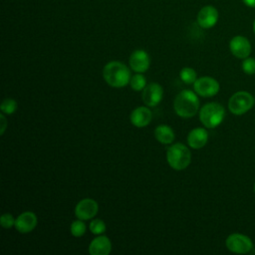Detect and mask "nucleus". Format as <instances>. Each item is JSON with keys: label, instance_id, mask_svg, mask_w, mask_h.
Wrapping results in <instances>:
<instances>
[{"label": "nucleus", "instance_id": "20", "mask_svg": "<svg viewBox=\"0 0 255 255\" xmlns=\"http://www.w3.org/2000/svg\"><path fill=\"white\" fill-rule=\"evenodd\" d=\"M86 230H87V226L84 223V220H81V219L73 221V223L71 224V227H70L71 234L75 237L83 236L86 233Z\"/></svg>", "mask_w": 255, "mask_h": 255}, {"label": "nucleus", "instance_id": "17", "mask_svg": "<svg viewBox=\"0 0 255 255\" xmlns=\"http://www.w3.org/2000/svg\"><path fill=\"white\" fill-rule=\"evenodd\" d=\"M154 136L157 141L162 144L172 143L174 140V131L167 125H159L154 129Z\"/></svg>", "mask_w": 255, "mask_h": 255}, {"label": "nucleus", "instance_id": "6", "mask_svg": "<svg viewBox=\"0 0 255 255\" xmlns=\"http://www.w3.org/2000/svg\"><path fill=\"white\" fill-rule=\"evenodd\" d=\"M225 245L229 251L237 254H246L253 249V242L251 239L241 233L230 234L226 238Z\"/></svg>", "mask_w": 255, "mask_h": 255}, {"label": "nucleus", "instance_id": "3", "mask_svg": "<svg viewBox=\"0 0 255 255\" xmlns=\"http://www.w3.org/2000/svg\"><path fill=\"white\" fill-rule=\"evenodd\" d=\"M166 160L175 170L185 169L191 162V153L188 147L180 142L170 145L166 151Z\"/></svg>", "mask_w": 255, "mask_h": 255}, {"label": "nucleus", "instance_id": "28", "mask_svg": "<svg viewBox=\"0 0 255 255\" xmlns=\"http://www.w3.org/2000/svg\"><path fill=\"white\" fill-rule=\"evenodd\" d=\"M254 192H255V183H254Z\"/></svg>", "mask_w": 255, "mask_h": 255}, {"label": "nucleus", "instance_id": "19", "mask_svg": "<svg viewBox=\"0 0 255 255\" xmlns=\"http://www.w3.org/2000/svg\"><path fill=\"white\" fill-rule=\"evenodd\" d=\"M179 77H180V80L184 84H187V85L194 84V82L197 79L196 72L192 68H189V67H185V68L181 69V71L179 73Z\"/></svg>", "mask_w": 255, "mask_h": 255}, {"label": "nucleus", "instance_id": "24", "mask_svg": "<svg viewBox=\"0 0 255 255\" xmlns=\"http://www.w3.org/2000/svg\"><path fill=\"white\" fill-rule=\"evenodd\" d=\"M15 220L16 219L13 217L11 213H4L3 215H1L0 224L3 228H11L15 226Z\"/></svg>", "mask_w": 255, "mask_h": 255}, {"label": "nucleus", "instance_id": "21", "mask_svg": "<svg viewBox=\"0 0 255 255\" xmlns=\"http://www.w3.org/2000/svg\"><path fill=\"white\" fill-rule=\"evenodd\" d=\"M1 112L4 115H12L17 109V102L13 99H5L1 104Z\"/></svg>", "mask_w": 255, "mask_h": 255}, {"label": "nucleus", "instance_id": "4", "mask_svg": "<svg viewBox=\"0 0 255 255\" xmlns=\"http://www.w3.org/2000/svg\"><path fill=\"white\" fill-rule=\"evenodd\" d=\"M225 110L218 103H207L199 111V120L201 124L208 128L218 127L224 120Z\"/></svg>", "mask_w": 255, "mask_h": 255}, {"label": "nucleus", "instance_id": "15", "mask_svg": "<svg viewBox=\"0 0 255 255\" xmlns=\"http://www.w3.org/2000/svg\"><path fill=\"white\" fill-rule=\"evenodd\" d=\"M152 114L147 107H138L130 114V122L136 128H144L149 125Z\"/></svg>", "mask_w": 255, "mask_h": 255}, {"label": "nucleus", "instance_id": "29", "mask_svg": "<svg viewBox=\"0 0 255 255\" xmlns=\"http://www.w3.org/2000/svg\"><path fill=\"white\" fill-rule=\"evenodd\" d=\"M254 100H255V98H254Z\"/></svg>", "mask_w": 255, "mask_h": 255}, {"label": "nucleus", "instance_id": "14", "mask_svg": "<svg viewBox=\"0 0 255 255\" xmlns=\"http://www.w3.org/2000/svg\"><path fill=\"white\" fill-rule=\"evenodd\" d=\"M112 251V242L109 237L101 235L92 240L89 245V253L91 255H109Z\"/></svg>", "mask_w": 255, "mask_h": 255}, {"label": "nucleus", "instance_id": "18", "mask_svg": "<svg viewBox=\"0 0 255 255\" xmlns=\"http://www.w3.org/2000/svg\"><path fill=\"white\" fill-rule=\"evenodd\" d=\"M129 85L133 91H136V92L142 91L146 86V79L142 75V73H137L130 78Z\"/></svg>", "mask_w": 255, "mask_h": 255}, {"label": "nucleus", "instance_id": "9", "mask_svg": "<svg viewBox=\"0 0 255 255\" xmlns=\"http://www.w3.org/2000/svg\"><path fill=\"white\" fill-rule=\"evenodd\" d=\"M229 49L232 55L239 59H245L251 54V44L249 40L241 35L234 36L230 40Z\"/></svg>", "mask_w": 255, "mask_h": 255}, {"label": "nucleus", "instance_id": "1", "mask_svg": "<svg viewBox=\"0 0 255 255\" xmlns=\"http://www.w3.org/2000/svg\"><path fill=\"white\" fill-rule=\"evenodd\" d=\"M103 77L108 85L113 88H123L130 81V72L122 62L112 61L103 69Z\"/></svg>", "mask_w": 255, "mask_h": 255}, {"label": "nucleus", "instance_id": "13", "mask_svg": "<svg viewBox=\"0 0 255 255\" xmlns=\"http://www.w3.org/2000/svg\"><path fill=\"white\" fill-rule=\"evenodd\" d=\"M37 216L34 212L25 211L18 215L15 220V228L18 232L26 234L31 232L37 226Z\"/></svg>", "mask_w": 255, "mask_h": 255}, {"label": "nucleus", "instance_id": "10", "mask_svg": "<svg viewBox=\"0 0 255 255\" xmlns=\"http://www.w3.org/2000/svg\"><path fill=\"white\" fill-rule=\"evenodd\" d=\"M163 97L162 87L157 83H150L142 90L141 100L147 107L157 106Z\"/></svg>", "mask_w": 255, "mask_h": 255}, {"label": "nucleus", "instance_id": "7", "mask_svg": "<svg viewBox=\"0 0 255 255\" xmlns=\"http://www.w3.org/2000/svg\"><path fill=\"white\" fill-rule=\"evenodd\" d=\"M194 91L197 95L209 98L215 96L220 89L219 83L211 77H201L199 79H196V81L193 84Z\"/></svg>", "mask_w": 255, "mask_h": 255}, {"label": "nucleus", "instance_id": "25", "mask_svg": "<svg viewBox=\"0 0 255 255\" xmlns=\"http://www.w3.org/2000/svg\"><path fill=\"white\" fill-rule=\"evenodd\" d=\"M0 119H1V120H0V123H1V134H3L4 131H5V129H6V127H7V121H6L5 116H4L3 113H1Z\"/></svg>", "mask_w": 255, "mask_h": 255}, {"label": "nucleus", "instance_id": "11", "mask_svg": "<svg viewBox=\"0 0 255 255\" xmlns=\"http://www.w3.org/2000/svg\"><path fill=\"white\" fill-rule=\"evenodd\" d=\"M218 11L215 7L211 5H206L202 7L196 16L197 24L203 29H210L216 25L218 21Z\"/></svg>", "mask_w": 255, "mask_h": 255}, {"label": "nucleus", "instance_id": "16", "mask_svg": "<svg viewBox=\"0 0 255 255\" xmlns=\"http://www.w3.org/2000/svg\"><path fill=\"white\" fill-rule=\"evenodd\" d=\"M208 140V132L203 128H195L188 132L187 143L191 148L198 149L203 147Z\"/></svg>", "mask_w": 255, "mask_h": 255}, {"label": "nucleus", "instance_id": "8", "mask_svg": "<svg viewBox=\"0 0 255 255\" xmlns=\"http://www.w3.org/2000/svg\"><path fill=\"white\" fill-rule=\"evenodd\" d=\"M98 211V202L92 198H84L80 200L75 207V215L81 220H89L94 218Z\"/></svg>", "mask_w": 255, "mask_h": 255}, {"label": "nucleus", "instance_id": "5", "mask_svg": "<svg viewBox=\"0 0 255 255\" xmlns=\"http://www.w3.org/2000/svg\"><path fill=\"white\" fill-rule=\"evenodd\" d=\"M255 104L252 95L245 91H239L233 94L228 101L229 111L236 116H241L247 113Z\"/></svg>", "mask_w": 255, "mask_h": 255}, {"label": "nucleus", "instance_id": "27", "mask_svg": "<svg viewBox=\"0 0 255 255\" xmlns=\"http://www.w3.org/2000/svg\"><path fill=\"white\" fill-rule=\"evenodd\" d=\"M253 31H254V34H255V20L253 22Z\"/></svg>", "mask_w": 255, "mask_h": 255}, {"label": "nucleus", "instance_id": "2", "mask_svg": "<svg viewBox=\"0 0 255 255\" xmlns=\"http://www.w3.org/2000/svg\"><path fill=\"white\" fill-rule=\"evenodd\" d=\"M173 109L177 116L181 118H191L198 112L199 99L194 92L183 90L175 97Z\"/></svg>", "mask_w": 255, "mask_h": 255}, {"label": "nucleus", "instance_id": "26", "mask_svg": "<svg viewBox=\"0 0 255 255\" xmlns=\"http://www.w3.org/2000/svg\"><path fill=\"white\" fill-rule=\"evenodd\" d=\"M242 1L246 6L250 8H255V0H242Z\"/></svg>", "mask_w": 255, "mask_h": 255}, {"label": "nucleus", "instance_id": "22", "mask_svg": "<svg viewBox=\"0 0 255 255\" xmlns=\"http://www.w3.org/2000/svg\"><path fill=\"white\" fill-rule=\"evenodd\" d=\"M90 231L95 235H101L106 231V223L102 219H94L90 223Z\"/></svg>", "mask_w": 255, "mask_h": 255}, {"label": "nucleus", "instance_id": "12", "mask_svg": "<svg viewBox=\"0 0 255 255\" xmlns=\"http://www.w3.org/2000/svg\"><path fill=\"white\" fill-rule=\"evenodd\" d=\"M128 63L132 71L136 73H144L149 68L150 59L145 51L135 50L131 53Z\"/></svg>", "mask_w": 255, "mask_h": 255}, {"label": "nucleus", "instance_id": "23", "mask_svg": "<svg viewBox=\"0 0 255 255\" xmlns=\"http://www.w3.org/2000/svg\"><path fill=\"white\" fill-rule=\"evenodd\" d=\"M241 68H242V71L247 75L255 74V59L251 57H247L243 59Z\"/></svg>", "mask_w": 255, "mask_h": 255}]
</instances>
